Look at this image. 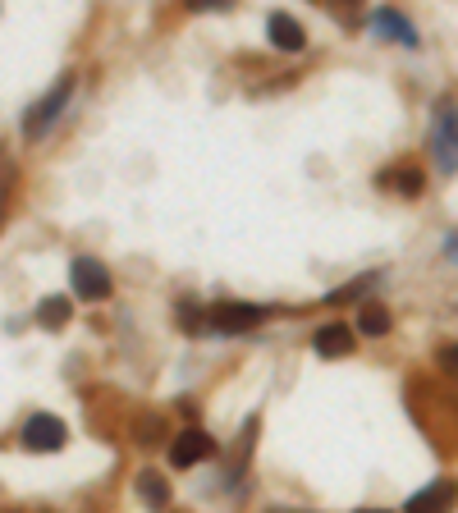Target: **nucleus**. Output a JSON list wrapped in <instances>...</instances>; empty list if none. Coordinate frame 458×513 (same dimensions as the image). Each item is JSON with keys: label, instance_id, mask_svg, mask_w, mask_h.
<instances>
[{"label": "nucleus", "instance_id": "obj_16", "mask_svg": "<svg viewBox=\"0 0 458 513\" xmlns=\"http://www.w3.org/2000/svg\"><path fill=\"white\" fill-rule=\"evenodd\" d=\"M330 5H335V10H339V19H358V10H362V5H367V0H330Z\"/></svg>", "mask_w": 458, "mask_h": 513}, {"label": "nucleus", "instance_id": "obj_6", "mask_svg": "<svg viewBox=\"0 0 458 513\" xmlns=\"http://www.w3.org/2000/svg\"><path fill=\"white\" fill-rule=\"evenodd\" d=\"M207 454H211V436L197 431V426H188L184 436L170 445V463H175V468H193V463H202Z\"/></svg>", "mask_w": 458, "mask_h": 513}, {"label": "nucleus", "instance_id": "obj_7", "mask_svg": "<svg viewBox=\"0 0 458 513\" xmlns=\"http://www.w3.org/2000/svg\"><path fill=\"white\" fill-rule=\"evenodd\" d=\"M266 33H271V46H280V51H303L307 46L303 23H298L294 14H271V19H266Z\"/></svg>", "mask_w": 458, "mask_h": 513}, {"label": "nucleus", "instance_id": "obj_5", "mask_svg": "<svg viewBox=\"0 0 458 513\" xmlns=\"http://www.w3.org/2000/svg\"><path fill=\"white\" fill-rule=\"evenodd\" d=\"M65 422L60 417H51V413H37V417H28L23 422V445L28 449H37V454H55V449L65 445Z\"/></svg>", "mask_w": 458, "mask_h": 513}, {"label": "nucleus", "instance_id": "obj_14", "mask_svg": "<svg viewBox=\"0 0 458 513\" xmlns=\"http://www.w3.org/2000/svg\"><path fill=\"white\" fill-rule=\"evenodd\" d=\"M138 495L152 504H170V486H165V477H156V472H147V477L138 481Z\"/></svg>", "mask_w": 458, "mask_h": 513}, {"label": "nucleus", "instance_id": "obj_18", "mask_svg": "<svg viewBox=\"0 0 458 513\" xmlns=\"http://www.w3.org/2000/svg\"><path fill=\"white\" fill-rule=\"evenodd\" d=\"M454 262H458V239H454Z\"/></svg>", "mask_w": 458, "mask_h": 513}, {"label": "nucleus", "instance_id": "obj_12", "mask_svg": "<svg viewBox=\"0 0 458 513\" xmlns=\"http://www.w3.org/2000/svg\"><path fill=\"white\" fill-rule=\"evenodd\" d=\"M385 184H390L394 193L417 197V193H422V170H394V175H385Z\"/></svg>", "mask_w": 458, "mask_h": 513}, {"label": "nucleus", "instance_id": "obj_13", "mask_svg": "<svg viewBox=\"0 0 458 513\" xmlns=\"http://www.w3.org/2000/svg\"><path fill=\"white\" fill-rule=\"evenodd\" d=\"M69 312H74V307H69V298H46V303L37 307V317H42V326H65Z\"/></svg>", "mask_w": 458, "mask_h": 513}, {"label": "nucleus", "instance_id": "obj_11", "mask_svg": "<svg viewBox=\"0 0 458 513\" xmlns=\"http://www.w3.org/2000/svg\"><path fill=\"white\" fill-rule=\"evenodd\" d=\"M358 330H362V335H371V339H381L385 330H390V312H385L381 303H367L358 312Z\"/></svg>", "mask_w": 458, "mask_h": 513}, {"label": "nucleus", "instance_id": "obj_2", "mask_svg": "<svg viewBox=\"0 0 458 513\" xmlns=\"http://www.w3.org/2000/svg\"><path fill=\"white\" fill-rule=\"evenodd\" d=\"M266 317H271V312L257 303H220L207 312V326L220 330V335H243V330H257Z\"/></svg>", "mask_w": 458, "mask_h": 513}, {"label": "nucleus", "instance_id": "obj_4", "mask_svg": "<svg viewBox=\"0 0 458 513\" xmlns=\"http://www.w3.org/2000/svg\"><path fill=\"white\" fill-rule=\"evenodd\" d=\"M69 280H74V294L83 298V303H101V298L110 294V271L97 257H78V262L69 266Z\"/></svg>", "mask_w": 458, "mask_h": 513}, {"label": "nucleus", "instance_id": "obj_8", "mask_svg": "<svg viewBox=\"0 0 458 513\" xmlns=\"http://www.w3.org/2000/svg\"><path fill=\"white\" fill-rule=\"evenodd\" d=\"M312 349H317L321 358H344V353H353V330H349V326H339V321H330V326H321V330H317Z\"/></svg>", "mask_w": 458, "mask_h": 513}, {"label": "nucleus", "instance_id": "obj_17", "mask_svg": "<svg viewBox=\"0 0 458 513\" xmlns=\"http://www.w3.org/2000/svg\"><path fill=\"white\" fill-rule=\"evenodd\" d=\"M234 0H188V10L193 14H207V10H229Z\"/></svg>", "mask_w": 458, "mask_h": 513}, {"label": "nucleus", "instance_id": "obj_15", "mask_svg": "<svg viewBox=\"0 0 458 513\" xmlns=\"http://www.w3.org/2000/svg\"><path fill=\"white\" fill-rule=\"evenodd\" d=\"M440 367L458 381V344H445V349H440Z\"/></svg>", "mask_w": 458, "mask_h": 513}, {"label": "nucleus", "instance_id": "obj_10", "mask_svg": "<svg viewBox=\"0 0 458 513\" xmlns=\"http://www.w3.org/2000/svg\"><path fill=\"white\" fill-rule=\"evenodd\" d=\"M449 500H454V486H449V481H431V486H426V491H417L404 509L408 513H422V509H431V504H449Z\"/></svg>", "mask_w": 458, "mask_h": 513}, {"label": "nucleus", "instance_id": "obj_3", "mask_svg": "<svg viewBox=\"0 0 458 513\" xmlns=\"http://www.w3.org/2000/svg\"><path fill=\"white\" fill-rule=\"evenodd\" d=\"M431 152H436L440 170H458V106H440L436 124H431Z\"/></svg>", "mask_w": 458, "mask_h": 513}, {"label": "nucleus", "instance_id": "obj_9", "mask_svg": "<svg viewBox=\"0 0 458 513\" xmlns=\"http://www.w3.org/2000/svg\"><path fill=\"white\" fill-rule=\"evenodd\" d=\"M371 28L385 37V42H404V46H417V33H413V23L399 19L394 10H376L371 14Z\"/></svg>", "mask_w": 458, "mask_h": 513}, {"label": "nucleus", "instance_id": "obj_1", "mask_svg": "<svg viewBox=\"0 0 458 513\" xmlns=\"http://www.w3.org/2000/svg\"><path fill=\"white\" fill-rule=\"evenodd\" d=\"M69 97H74V74H65V78H55V88L46 92L42 101H37L28 115H23V133L28 138H42L46 129H51L55 120H60V110L69 106Z\"/></svg>", "mask_w": 458, "mask_h": 513}]
</instances>
